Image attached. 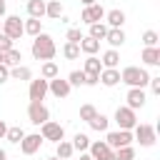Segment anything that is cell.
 I'll return each mask as SVG.
<instances>
[{
  "label": "cell",
  "instance_id": "1",
  "mask_svg": "<svg viewBox=\"0 0 160 160\" xmlns=\"http://www.w3.org/2000/svg\"><path fill=\"white\" fill-rule=\"evenodd\" d=\"M30 52H32L35 60H42V62H45V60H52V58H55L58 45H55V40H52L48 32H40V35H35V40H32Z\"/></svg>",
  "mask_w": 160,
  "mask_h": 160
},
{
  "label": "cell",
  "instance_id": "2",
  "mask_svg": "<svg viewBox=\"0 0 160 160\" xmlns=\"http://www.w3.org/2000/svg\"><path fill=\"white\" fill-rule=\"evenodd\" d=\"M150 80V72L145 68H138V65H128L120 70V82H125L128 88H145Z\"/></svg>",
  "mask_w": 160,
  "mask_h": 160
},
{
  "label": "cell",
  "instance_id": "3",
  "mask_svg": "<svg viewBox=\"0 0 160 160\" xmlns=\"http://www.w3.org/2000/svg\"><path fill=\"white\" fill-rule=\"evenodd\" d=\"M132 140H138L142 148H152L155 140H158V130H155V125L138 122V125L132 128Z\"/></svg>",
  "mask_w": 160,
  "mask_h": 160
},
{
  "label": "cell",
  "instance_id": "4",
  "mask_svg": "<svg viewBox=\"0 0 160 160\" xmlns=\"http://www.w3.org/2000/svg\"><path fill=\"white\" fill-rule=\"evenodd\" d=\"M115 122H118V128H120V130H132V128L138 125V115H135V110H132V108L120 105V108L115 110Z\"/></svg>",
  "mask_w": 160,
  "mask_h": 160
},
{
  "label": "cell",
  "instance_id": "5",
  "mask_svg": "<svg viewBox=\"0 0 160 160\" xmlns=\"http://www.w3.org/2000/svg\"><path fill=\"white\" fill-rule=\"evenodd\" d=\"M40 135H42V140H50V142H60V140H65V128H62L60 122L45 120V122L40 125Z\"/></svg>",
  "mask_w": 160,
  "mask_h": 160
},
{
  "label": "cell",
  "instance_id": "6",
  "mask_svg": "<svg viewBox=\"0 0 160 160\" xmlns=\"http://www.w3.org/2000/svg\"><path fill=\"white\" fill-rule=\"evenodd\" d=\"M2 32H5L10 40H20V38L25 35V30H22V20H20L18 15H8V18L2 20Z\"/></svg>",
  "mask_w": 160,
  "mask_h": 160
},
{
  "label": "cell",
  "instance_id": "7",
  "mask_svg": "<svg viewBox=\"0 0 160 160\" xmlns=\"http://www.w3.org/2000/svg\"><path fill=\"white\" fill-rule=\"evenodd\" d=\"M28 118H30L32 125H42L45 120H50V110H48L40 100H30V105H28Z\"/></svg>",
  "mask_w": 160,
  "mask_h": 160
},
{
  "label": "cell",
  "instance_id": "8",
  "mask_svg": "<svg viewBox=\"0 0 160 160\" xmlns=\"http://www.w3.org/2000/svg\"><path fill=\"white\" fill-rule=\"evenodd\" d=\"M105 142L118 150V148H125V145H132V130H112L105 135Z\"/></svg>",
  "mask_w": 160,
  "mask_h": 160
},
{
  "label": "cell",
  "instance_id": "9",
  "mask_svg": "<svg viewBox=\"0 0 160 160\" xmlns=\"http://www.w3.org/2000/svg\"><path fill=\"white\" fill-rule=\"evenodd\" d=\"M88 152H90V158L92 160H112V155H115V150L105 142V140H90V148H88Z\"/></svg>",
  "mask_w": 160,
  "mask_h": 160
},
{
  "label": "cell",
  "instance_id": "10",
  "mask_svg": "<svg viewBox=\"0 0 160 160\" xmlns=\"http://www.w3.org/2000/svg\"><path fill=\"white\" fill-rule=\"evenodd\" d=\"M80 20H82L85 25H92V22H102V20H105V8H102L100 2H92V5L82 8V15H80Z\"/></svg>",
  "mask_w": 160,
  "mask_h": 160
},
{
  "label": "cell",
  "instance_id": "11",
  "mask_svg": "<svg viewBox=\"0 0 160 160\" xmlns=\"http://www.w3.org/2000/svg\"><path fill=\"white\" fill-rule=\"evenodd\" d=\"M42 142H45V140H42V135H40V132H30V135L25 132V138H22L18 145H20V150H22V155H35V152L40 150V145H42Z\"/></svg>",
  "mask_w": 160,
  "mask_h": 160
},
{
  "label": "cell",
  "instance_id": "12",
  "mask_svg": "<svg viewBox=\"0 0 160 160\" xmlns=\"http://www.w3.org/2000/svg\"><path fill=\"white\" fill-rule=\"evenodd\" d=\"M70 90H72V88H70V82H68V80H62L60 75H58V78H52V80H48V92H52L58 100H60V98H68V95H70Z\"/></svg>",
  "mask_w": 160,
  "mask_h": 160
},
{
  "label": "cell",
  "instance_id": "13",
  "mask_svg": "<svg viewBox=\"0 0 160 160\" xmlns=\"http://www.w3.org/2000/svg\"><path fill=\"white\" fill-rule=\"evenodd\" d=\"M45 95H48V80L45 78H35V80H30V88H28V98L30 100H45Z\"/></svg>",
  "mask_w": 160,
  "mask_h": 160
},
{
  "label": "cell",
  "instance_id": "14",
  "mask_svg": "<svg viewBox=\"0 0 160 160\" xmlns=\"http://www.w3.org/2000/svg\"><path fill=\"white\" fill-rule=\"evenodd\" d=\"M125 100H128V108L140 110V108L145 105V90H142V88H130L128 95H125Z\"/></svg>",
  "mask_w": 160,
  "mask_h": 160
},
{
  "label": "cell",
  "instance_id": "15",
  "mask_svg": "<svg viewBox=\"0 0 160 160\" xmlns=\"http://www.w3.org/2000/svg\"><path fill=\"white\" fill-rule=\"evenodd\" d=\"M100 82H102L105 88H115V85L120 82V70H118V68H102V70H100Z\"/></svg>",
  "mask_w": 160,
  "mask_h": 160
},
{
  "label": "cell",
  "instance_id": "16",
  "mask_svg": "<svg viewBox=\"0 0 160 160\" xmlns=\"http://www.w3.org/2000/svg\"><path fill=\"white\" fill-rule=\"evenodd\" d=\"M62 12H65V8H62L60 0H45V15H48L50 20H60Z\"/></svg>",
  "mask_w": 160,
  "mask_h": 160
},
{
  "label": "cell",
  "instance_id": "17",
  "mask_svg": "<svg viewBox=\"0 0 160 160\" xmlns=\"http://www.w3.org/2000/svg\"><path fill=\"white\" fill-rule=\"evenodd\" d=\"M105 40L110 42V48H120V45L125 42V32H122V28H108Z\"/></svg>",
  "mask_w": 160,
  "mask_h": 160
},
{
  "label": "cell",
  "instance_id": "18",
  "mask_svg": "<svg viewBox=\"0 0 160 160\" xmlns=\"http://www.w3.org/2000/svg\"><path fill=\"white\" fill-rule=\"evenodd\" d=\"M108 28H122L125 25V12L122 10H105Z\"/></svg>",
  "mask_w": 160,
  "mask_h": 160
},
{
  "label": "cell",
  "instance_id": "19",
  "mask_svg": "<svg viewBox=\"0 0 160 160\" xmlns=\"http://www.w3.org/2000/svg\"><path fill=\"white\" fill-rule=\"evenodd\" d=\"M78 45H80V52H85V55H95V52L100 50V40H95V38H90V35H88V38L82 35V40H80Z\"/></svg>",
  "mask_w": 160,
  "mask_h": 160
},
{
  "label": "cell",
  "instance_id": "20",
  "mask_svg": "<svg viewBox=\"0 0 160 160\" xmlns=\"http://www.w3.org/2000/svg\"><path fill=\"white\" fill-rule=\"evenodd\" d=\"M100 65H102V68H118V65H120V52H118L115 48L105 50L102 58H100Z\"/></svg>",
  "mask_w": 160,
  "mask_h": 160
},
{
  "label": "cell",
  "instance_id": "21",
  "mask_svg": "<svg viewBox=\"0 0 160 160\" xmlns=\"http://www.w3.org/2000/svg\"><path fill=\"white\" fill-rule=\"evenodd\" d=\"M58 75H60V68H58V62H55V60H45V62L40 65V78L52 80V78H58Z\"/></svg>",
  "mask_w": 160,
  "mask_h": 160
},
{
  "label": "cell",
  "instance_id": "22",
  "mask_svg": "<svg viewBox=\"0 0 160 160\" xmlns=\"http://www.w3.org/2000/svg\"><path fill=\"white\" fill-rule=\"evenodd\" d=\"M140 60H142L145 65H160V48H158V45H155V48H145L142 55H140Z\"/></svg>",
  "mask_w": 160,
  "mask_h": 160
},
{
  "label": "cell",
  "instance_id": "23",
  "mask_svg": "<svg viewBox=\"0 0 160 160\" xmlns=\"http://www.w3.org/2000/svg\"><path fill=\"white\" fill-rule=\"evenodd\" d=\"M10 78L25 82V80H32V70L28 65H15V68H10Z\"/></svg>",
  "mask_w": 160,
  "mask_h": 160
},
{
  "label": "cell",
  "instance_id": "24",
  "mask_svg": "<svg viewBox=\"0 0 160 160\" xmlns=\"http://www.w3.org/2000/svg\"><path fill=\"white\" fill-rule=\"evenodd\" d=\"M72 142H68V140H60V142H55V155L60 158V160H68V158H72Z\"/></svg>",
  "mask_w": 160,
  "mask_h": 160
},
{
  "label": "cell",
  "instance_id": "25",
  "mask_svg": "<svg viewBox=\"0 0 160 160\" xmlns=\"http://www.w3.org/2000/svg\"><path fill=\"white\" fill-rule=\"evenodd\" d=\"M28 15L30 18H45V0H28Z\"/></svg>",
  "mask_w": 160,
  "mask_h": 160
},
{
  "label": "cell",
  "instance_id": "26",
  "mask_svg": "<svg viewBox=\"0 0 160 160\" xmlns=\"http://www.w3.org/2000/svg\"><path fill=\"white\" fill-rule=\"evenodd\" d=\"M22 30H25L28 35H32V38L40 35V32H42V22H40V18H30V20H25V22H22Z\"/></svg>",
  "mask_w": 160,
  "mask_h": 160
},
{
  "label": "cell",
  "instance_id": "27",
  "mask_svg": "<svg viewBox=\"0 0 160 160\" xmlns=\"http://www.w3.org/2000/svg\"><path fill=\"white\" fill-rule=\"evenodd\" d=\"M20 60H22V52L18 50V48H10V50H5V65L8 68H15V65H20Z\"/></svg>",
  "mask_w": 160,
  "mask_h": 160
},
{
  "label": "cell",
  "instance_id": "28",
  "mask_svg": "<svg viewBox=\"0 0 160 160\" xmlns=\"http://www.w3.org/2000/svg\"><path fill=\"white\" fill-rule=\"evenodd\" d=\"M108 122H110V120H108L102 112H95V118H92L88 125H90L92 130H98V132H105V130H108Z\"/></svg>",
  "mask_w": 160,
  "mask_h": 160
},
{
  "label": "cell",
  "instance_id": "29",
  "mask_svg": "<svg viewBox=\"0 0 160 160\" xmlns=\"http://www.w3.org/2000/svg\"><path fill=\"white\" fill-rule=\"evenodd\" d=\"M90 148V138L85 135V132H78L75 138H72V150H78V152H85Z\"/></svg>",
  "mask_w": 160,
  "mask_h": 160
},
{
  "label": "cell",
  "instance_id": "30",
  "mask_svg": "<svg viewBox=\"0 0 160 160\" xmlns=\"http://www.w3.org/2000/svg\"><path fill=\"white\" fill-rule=\"evenodd\" d=\"M90 28V38H95V40H105V32H108V25L105 22H92V25H88Z\"/></svg>",
  "mask_w": 160,
  "mask_h": 160
},
{
  "label": "cell",
  "instance_id": "31",
  "mask_svg": "<svg viewBox=\"0 0 160 160\" xmlns=\"http://www.w3.org/2000/svg\"><path fill=\"white\" fill-rule=\"evenodd\" d=\"M62 55H65V60H78L80 58V45L78 42H65L62 45Z\"/></svg>",
  "mask_w": 160,
  "mask_h": 160
},
{
  "label": "cell",
  "instance_id": "32",
  "mask_svg": "<svg viewBox=\"0 0 160 160\" xmlns=\"http://www.w3.org/2000/svg\"><path fill=\"white\" fill-rule=\"evenodd\" d=\"M5 138H8L10 142H15V145H18V142L25 138V130H22L20 125H12V128H8V130H5Z\"/></svg>",
  "mask_w": 160,
  "mask_h": 160
},
{
  "label": "cell",
  "instance_id": "33",
  "mask_svg": "<svg viewBox=\"0 0 160 160\" xmlns=\"http://www.w3.org/2000/svg\"><path fill=\"white\" fill-rule=\"evenodd\" d=\"M112 160H135V148L132 145H125V148H118Z\"/></svg>",
  "mask_w": 160,
  "mask_h": 160
},
{
  "label": "cell",
  "instance_id": "34",
  "mask_svg": "<svg viewBox=\"0 0 160 160\" xmlns=\"http://www.w3.org/2000/svg\"><path fill=\"white\" fill-rule=\"evenodd\" d=\"M68 82H70V88H80V85H85V72H82V70H72V72L68 75Z\"/></svg>",
  "mask_w": 160,
  "mask_h": 160
},
{
  "label": "cell",
  "instance_id": "35",
  "mask_svg": "<svg viewBox=\"0 0 160 160\" xmlns=\"http://www.w3.org/2000/svg\"><path fill=\"white\" fill-rule=\"evenodd\" d=\"M158 40H160V35H158L155 30H145V32H142V45H145V48H155Z\"/></svg>",
  "mask_w": 160,
  "mask_h": 160
},
{
  "label": "cell",
  "instance_id": "36",
  "mask_svg": "<svg viewBox=\"0 0 160 160\" xmlns=\"http://www.w3.org/2000/svg\"><path fill=\"white\" fill-rule=\"evenodd\" d=\"M95 112H98V110H95V105H90V102H88V105H82V108H80V120L90 122V120L95 118Z\"/></svg>",
  "mask_w": 160,
  "mask_h": 160
},
{
  "label": "cell",
  "instance_id": "37",
  "mask_svg": "<svg viewBox=\"0 0 160 160\" xmlns=\"http://www.w3.org/2000/svg\"><path fill=\"white\" fill-rule=\"evenodd\" d=\"M65 38H68V42H80L82 40V32H80V28H70L65 32Z\"/></svg>",
  "mask_w": 160,
  "mask_h": 160
},
{
  "label": "cell",
  "instance_id": "38",
  "mask_svg": "<svg viewBox=\"0 0 160 160\" xmlns=\"http://www.w3.org/2000/svg\"><path fill=\"white\" fill-rule=\"evenodd\" d=\"M12 42H15V40H10V38L0 30V50H2V52H5V50H10V48H12Z\"/></svg>",
  "mask_w": 160,
  "mask_h": 160
},
{
  "label": "cell",
  "instance_id": "39",
  "mask_svg": "<svg viewBox=\"0 0 160 160\" xmlns=\"http://www.w3.org/2000/svg\"><path fill=\"white\" fill-rule=\"evenodd\" d=\"M8 80H10V68H8L5 62H0V85L8 82Z\"/></svg>",
  "mask_w": 160,
  "mask_h": 160
},
{
  "label": "cell",
  "instance_id": "40",
  "mask_svg": "<svg viewBox=\"0 0 160 160\" xmlns=\"http://www.w3.org/2000/svg\"><path fill=\"white\" fill-rule=\"evenodd\" d=\"M148 85H150V90H152L155 95H160V78H150Z\"/></svg>",
  "mask_w": 160,
  "mask_h": 160
},
{
  "label": "cell",
  "instance_id": "41",
  "mask_svg": "<svg viewBox=\"0 0 160 160\" xmlns=\"http://www.w3.org/2000/svg\"><path fill=\"white\" fill-rule=\"evenodd\" d=\"M78 160H92V158H90V152L85 150V152H80V158H78Z\"/></svg>",
  "mask_w": 160,
  "mask_h": 160
},
{
  "label": "cell",
  "instance_id": "42",
  "mask_svg": "<svg viewBox=\"0 0 160 160\" xmlns=\"http://www.w3.org/2000/svg\"><path fill=\"white\" fill-rule=\"evenodd\" d=\"M5 130H8V125H5L2 120H0V138H5Z\"/></svg>",
  "mask_w": 160,
  "mask_h": 160
},
{
  "label": "cell",
  "instance_id": "43",
  "mask_svg": "<svg viewBox=\"0 0 160 160\" xmlns=\"http://www.w3.org/2000/svg\"><path fill=\"white\" fill-rule=\"evenodd\" d=\"M0 18H5V0H0Z\"/></svg>",
  "mask_w": 160,
  "mask_h": 160
},
{
  "label": "cell",
  "instance_id": "44",
  "mask_svg": "<svg viewBox=\"0 0 160 160\" xmlns=\"http://www.w3.org/2000/svg\"><path fill=\"white\" fill-rule=\"evenodd\" d=\"M80 2H82V5L88 8V5H92V2H98V0H80Z\"/></svg>",
  "mask_w": 160,
  "mask_h": 160
},
{
  "label": "cell",
  "instance_id": "45",
  "mask_svg": "<svg viewBox=\"0 0 160 160\" xmlns=\"http://www.w3.org/2000/svg\"><path fill=\"white\" fill-rule=\"evenodd\" d=\"M0 160H8V152H5L2 148H0Z\"/></svg>",
  "mask_w": 160,
  "mask_h": 160
},
{
  "label": "cell",
  "instance_id": "46",
  "mask_svg": "<svg viewBox=\"0 0 160 160\" xmlns=\"http://www.w3.org/2000/svg\"><path fill=\"white\" fill-rule=\"evenodd\" d=\"M2 60H5V52H2V50H0V62H2Z\"/></svg>",
  "mask_w": 160,
  "mask_h": 160
},
{
  "label": "cell",
  "instance_id": "47",
  "mask_svg": "<svg viewBox=\"0 0 160 160\" xmlns=\"http://www.w3.org/2000/svg\"><path fill=\"white\" fill-rule=\"evenodd\" d=\"M48 160H60V158H58V155H52V158H48Z\"/></svg>",
  "mask_w": 160,
  "mask_h": 160
},
{
  "label": "cell",
  "instance_id": "48",
  "mask_svg": "<svg viewBox=\"0 0 160 160\" xmlns=\"http://www.w3.org/2000/svg\"><path fill=\"white\" fill-rule=\"evenodd\" d=\"M0 30H2V20H0Z\"/></svg>",
  "mask_w": 160,
  "mask_h": 160
},
{
  "label": "cell",
  "instance_id": "49",
  "mask_svg": "<svg viewBox=\"0 0 160 160\" xmlns=\"http://www.w3.org/2000/svg\"><path fill=\"white\" fill-rule=\"evenodd\" d=\"M68 160H70V158H68Z\"/></svg>",
  "mask_w": 160,
  "mask_h": 160
},
{
  "label": "cell",
  "instance_id": "50",
  "mask_svg": "<svg viewBox=\"0 0 160 160\" xmlns=\"http://www.w3.org/2000/svg\"><path fill=\"white\" fill-rule=\"evenodd\" d=\"M150 160H152V158H150Z\"/></svg>",
  "mask_w": 160,
  "mask_h": 160
}]
</instances>
